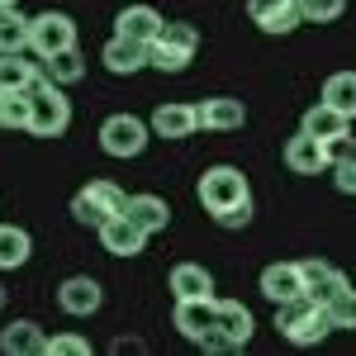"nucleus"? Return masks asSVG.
I'll list each match as a JSON object with an SVG mask.
<instances>
[{
  "instance_id": "f257e3e1",
  "label": "nucleus",
  "mask_w": 356,
  "mask_h": 356,
  "mask_svg": "<svg viewBox=\"0 0 356 356\" xmlns=\"http://www.w3.org/2000/svg\"><path fill=\"white\" fill-rule=\"evenodd\" d=\"M195 200L204 204V214H209V219H219V214H228V209H238V204L252 200V186H247L243 166L214 162V166H204V171H200V181H195Z\"/></svg>"
},
{
  "instance_id": "f03ea898",
  "label": "nucleus",
  "mask_w": 356,
  "mask_h": 356,
  "mask_svg": "<svg viewBox=\"0 0 356 356\" xmlns=\"http://www.w3.org/2000/svg\"><path fill=\"white\" fill-rule=\"evenodd\" d=\"M275 332H280L290 347H318L332 332L328 309L318 300H309V295H295V300L275 304Z\"/></svg>"
},
{
  "instance_id": "7ed1b4c3",
  "label": "nucleus",
  "mask_w": 356,
  "mask_h": 356,
  "mask_svg": "<svg viewBox=\"0 0 356 356\" xmlns=\"http://www.w3.org/2000/svg\"><path fill=\"white\" fill-rule=\"evenodd\" d=\"M33 114H29V138H62L72 129V100H67V86H57L48 72L33 81Z\"/></svg>"
},
{
  "instance_id": "20e7f679",
  "label": "nucleus",
  "mask_w": 356,
  "mask_h": 356,
  "mask_svg": "<svg viewBox=\"0 0 356 356\" xmlns=\"http://www.w3.org/2000/svg\"><path fill=\"white\" fill-rule=\"evenodd\" d=\"M200 53V29L186 24V19H166L162 33L152 38V67L166 72V76H176V72H186Z\"/></svg>"
},
{
  "instance_id": "39448f33",
  "label": "nucleus",
  "mask_w": 356,
  "mask_h": 356,
  "mask_svg": "<svg viewBox=\"0 0 356 356\" xmlns=\"http://www.w3.org/2000/svg\"><path fill=\"white\" fill-rule=\"evenodd\" d=\"M147 143H152V124L138 119V114H110V119L100 124V152L114 157V162H134V157H143Z\"/></svg>"
},
{
  "instance_id": "423d86ee",
  "label": "nucleus",
  "mask_w": 356,
  "mask_h": 356,
  "mask_svg": "<svg viewBox=\"0 0 356 356\" xmlns=\"http://www.w3.org/2000/svg\"><path fill=\"white\" fill-rule=\"evenodd\" d=\"M67 48H76V19L67 10H43L29 19V53L38 62H48L53 53H67Z\"/></svg>"
},
{
  "instance_id": "0eeeda50",
  "label": "nucleus",
  "mask_w": 356,
  "mask_h": 356,
  "mask_svg": "<svg viewBox=\"0 0 356 356\" xmlns=\"http://www.w3.org/2000/svg\"><path fill=\"white\" fill-rule=\"evenodd\" d=\"M124 204H129V195L119 191L114 181H90V186H81L72 195V219L81 228H100L105 219L124 214Z\"/></svg>"
},
{
  "instance_id": "6e6552de",
  "label": "nucleus",
  "mask_w": 356,
  "mask_h": 356,
  "mask_svg": "<svg viewBox=\"0 0 356 356\" xmlns=\"http://www.w3.org/2000/svg\"><path fill=\"white\" fill-rule=\"evenodd\" d=\"M257 332V318L243 300H219V318H214V332L204 337V352H243Z\"/></svg>"
},
{
  "instance_id": "1a4fd4ad",
  "label": "nucleus",
  "mask_w": 356,
  "mask_h": 356,
  "mask_svg": "<svg viewBox=\"0 0 356 356\" xmlns=\"http://www.w3.org/2000/svg\"><path fill=\"white\" fill-rule=\"evenodd\" d=\"M214 318H219V300L214 295H204V300H176V309H171L176 332L186 342H195V347H204V337L214 332Z\"/></svg>"
},
{
  "instance_id": "9d476101",
  "label": "nucleus",
  "mask_w": 356,
  "mask_h": 356,
  "mask_svg": "<svg viewBox=\"0 0 356 356\" xmlns=\"http://www.w3.org/2000/svg\"><path fill=\"white\" fill-rule=\"evenodd\" d=\"M280 162L290 166L295 176H323V171H332V157H328V143H318L314 134H295L285 138V147H280Z\"/></svg>"
},
{
  "instance_id": "9b49d317",
  "label": "nucleus",
  "mask_w": 356,
  "mask_h": 356,
  "mask_svg": "<svg viewBox=\"0 0 356 356\" xmlns=\"http://www.w3.org/2000/svg\"><path fill=\"white\" fill-rule=\"evenodd\" d=\"M100 304H105V290L95 275H67L57 285V309L67 318H90V314H100Z\"/></svg>"
},
{
  "instance_id": "f8f14e48",
  "label": "nucleus",
  "mask_w": 356,
  "mask_h": 356,
  "mask_svg": "<svg viewBox=\"0 0 356 356\" xmlns=\"http://www.w3.org/2000/svg\"><path fill=\"white\" fill-rule=\"evenodd\" d=\"M247 19L261 33H271V38H285V33H295L304 24L300 0H247Z\"/></svg>"
},
{
  "instance_id": "ddd939ff",
  "label": "nucleus",
  "mask_w": 356,
  "mask_h": 356,
  "mask_svg": "<svg viewBox=\"0 0 356 356\" xmlns=\"http://www.w3.org/2000/svg\"><path fill=\"white\" fill-rule=\"evenodd\" d=\"M147 124H152V138H166V143H181V138L200 134V114L186 100H162L157 110L147 114Z\"/></svg>"
},
{
  "instance_id": "4468645a",
  "label": "nucleus",
  "mask_w": 356,
  "mask_h": 356,
  "mask_svg": "<svg viewBox=\"0 0 356 356\" xmlns=\"http://www.w3.org/2000/svg\"><path fill=\"white\" fill-rule=\"evenodd\" d=\"M100 62H105V72H114V76H138L143 67H152V43H138V38L114 33L110 43L100 48Z\"/></svg>"
},
{
  "instance_id": "2eb2a0df",
  "label": "nucleus",
  "mask_w": 356,
  "mask_h": 356,
  "mask_svg": "<svg viewBox=\"0 0 356 356\" xmlns=\"http://www.w3.org/2000/svg\"><path fill=\"white\" fill-rule=\"evenodd\" d=\"M195 114H200V129L204 134H238L247 124V105L238 95H209V100L195 105Z\"/></svg>"
},
{
  "instance_id": "dca6fc26",
  "label": "nucleus",
  "mask_w": 356,
  "mask_h": 356,
  "mask_svg": "<svg viewBox=\"0 0 356 356\" xmlns=\"http://www.w3.org/2000/svg\"><path fill=\"white\" fill-rule=\"evenodd\" d=\"M95 233H100V247H105L110 257H143V247H147V238H152V233H143V228H138L129 214H114V219H105Z\"/></svg>"
},
{
  "instance_id": "f3484780",
  "label": "nucleus",
  "mask_w": 356,
  "mask_h": 356,
  "mask_svg": "<svg viewBox=\"0 0 356 356\" xmlns=\"http://www.w3.org/2000/svg\"><path fill=\"white\" fill-rule=\"evenodd\" d=\"M300 271H304V295H309V300H318V304H328L332 295H342V290L352 285L347 271H342V266H332V261H323V257L300 261Z\"/></svg>"
},
{
  "instance_id": "a211bd4d",
  "label": "nucleus",
  "mask_w": 356,
  "mask_h": 356,
  "mask_svg": "<svg viewBox=\"0 0 356 356\" xmlns=\"http://www.w3.org/2000/svg\"><path fill=\"white\" fill-rule=\"evenodd\" d=\"M257 290H261L271 304H285V300H295V295H304V271H300V261H271V266H261V275H257Z\"/></svg>"
},
{
  "instance_id": "6ab92c4d",
  "label": "nucleus",
  "mask_w": 356,
  "mask_h": 356,
  "mask_svg": "<svg viewBox=\"0 0 356 356\" xmlns=\"http://www.w3.org/2000/svg\"><path fill=\"white\" fill-rule=\"evenodd\" d=\"M0 352L5 356H48V332L38 318H15L0 328Z\"/></svg>"
},
{
  "instance_id": "aec40b11",
  "label": "nucleus",
  "mask_w": 356,
  "mask_h": 356,
  "mask_svg": "<svg viewBox=\"0 0 356 356\" xmlns=\"http://www.w3.org/2000/svg\"><path fill=\"white\" fill-rule=\"evenodd\" d=\"M166 15L157 5H147V0H138V5H124L119 15H114V33H124V38H138V43H152L157 33H162Z\"/></svg>"
},
{
  "instance_id": "412c9836",
  "label": "nucleus",
  "mask_w": 356,
  "mask_h": 356,
  "mask_svg": "<svg viewBox=\"0 0 356 356\" xmlns=\"http://www.w3.org/2000/svg\"><path fill=\"white\" fill-rule=\"evenodd\" d=\"M166 290L176 300H204V295H214V275H209V266H200V261H176L171 275H166Z\"/></svg>"
},
{
  "instance_id": "4be33fe9",
  "label": "nucleus",
  "mask_w": 356,
  "mask_h": 356,
  "mask_svg": "<svg viewBox=\"0 0 356 356\" xmlns=\"http://www.w3.org/2000/svg\"><path fill=\"white\" fill-rule=\"evenodd\" d=\"M124 214H129V219H134L143 233H166V228H171V204H166L162 195H152V191L129 195Z\"/></svg>"
},
{
  "instance_id": "5701e85b",
  "label": "nucleus",
  "mask_w": 356,
  "mask_h": 356,
  "mask_svg": "<svg viewBox=\"0 0 356 356\" xmlns=\"http://www.w3.org/2000/svg\"><path fill=\"white\" fill-rule=\"evenodd\" d=\"M300 129H304V134H314L318 143H332V138L352 134V119H347L342 110H332L328 100H318V105H309V110H304Z\"/></svg>"
},
{
  "instance_id": "b1692460",
  "label": "nucleus",
  "mask_w": 356,
  "mask_h": 356,
  "mask_svg": "<svg viewBox=\"0 0 356 356\" xmlns=\"http://www.w3.org/2000/svg\"><path fill=\"white\" fill-rule=\"evenodd\" d=\"M43 67L29 53H0V90H33Z\"/></svg>"
},
{
  "instance_id": "393cba45",
  "label": "nucleus",
  "mask_w": 356,
  "mask_h": 356,
  "mask_svg": "<svg viewBox=\"0 0 356 356\" xmlns=\"http://www.w3.org/2000/svg\"><path fill=\"white\" fill-rule=\"evenodd\" d=\"M33 257V238L19 223H0V271H19Z\"/></svg>"
},
{
  "instance_id": "a878e982",
  "label": "nucleus",
  "mask_w": 356,
  "mask_h": 356,
  "mask_svg": "<svg viewBox=\"0 0 356 356\" xmlns=\"http://www.w3.org/2000/svg\"><path fill=\"white\" fill-rule=\"evenodd\" d=\"M33 95L29 90H0V134H29Z\"/></svg>"
},
{
  "instance_id": "bb28decb",
  "label": "nucleus",
  "mask_w": 356,
  "mask_h": 356,
  "mask_svg": "<svg viewBox=\"0 0 356 356\" xmlns=\"http://www.w3.org/2000/svg\"><path fill=\"white\" fill-rule=\"evenodd\" d=\"M0 53H29V15L19 5H0Z\"/></svg>"
},
{
  "instance_id": "cd10ccee",
  "label": "nucleus",
  "mask_w": 356,
  "mask_h": 356,
  "mask_svg": "<svg viewBox=\"0 0 356 356\" xmlns=\"http://www.w3.org/2000/svg\"><path fill=\"white\" fill-rule=\"evenodd\" d=\"M323 100L356 124V72H352V67H347V72H332L328 81H323Z\"/></svg>"
},
{
  "instance_id": "c85d7f7f",
  "label": "nucleus",
  "mask_w": 356,
  "mask_h": 356,
  "mask_svg": "<svg viewBox=\"0 0 356 356\" xmlns=\"http://www.w3.org/2000/svg\"><path fill=\"white\" fill-rule=\"evenodd\" d=\"M43 72L53 76L57 86H76L86 76V57H81V48H67V53H53L48 62H43Z\"/></svg>"
},
{
  "instance_id": "c756f323",
  "label": "nucleus",
  "mask_w": 356,
  "mask_h": 356,
  "mask_svg": "<svg viewBox=\"0 0 356 356\" xmlns=\"http://www.w3.org/2000/svg\"><path fill=\"white\" fill-rule=\"evenodd\" d=\"M323 309H328L332 332H356V285H347L342 295H332Z\"/></svg>"
},
{
  "instance_id": "7c9ffc66",
  "label": "nucleus",
  "mask_w": 356,
  "mask_h": 356,
  "mask_svg": "<svg viewBox=\"0 0 356 356\" xmlns=\"http://www.w3.org/2000/svg\"><path fill=\"white\" fill-rule=\"evenodd\" d=\"M304 24H337L347 15V0H300Z\"/></svg>"
},
{
  "instance_id": "2f4dec72",
  "label": "nucleus",
  "mask_w": 356,
  "mask_h": 356,
  "mask_svg": "<svg viewBox=\"0 0 356 356\" xmlns=\"http://www.w3.org/2000/svg\"><path fill=\"white\" fill-rule=\"evenodd\" d=\"M48 356H90V337H81V332H57V337H48Z\"/></svg>"
},
{
  "instance_id": "473e14b6",
  "label": "nucleus",
  "mask_w": 356,
  "mask_h": 356,
  "mask_svg": "<svg viewBox=\"0 0 356 356\" xmlns=\"http://www.w3.org/2000/svg\"><path fill=\"white\" fill-rule=\"evenodd\" d=\"M332 186H337V195H356V152L332 162Z\"/></svg>"
},
{
  "instance_id": "72a5a7b5",
  "label": "nucleus",
  "mask_w": 356,
  "mask_h": 356,
  "mask_svg": "<svg viewBox=\"0 0 356 356\" xmlns=\"http://www.w3.org/2000/svg\"><path fill=\"white\" fill-rule=\"evenodd\" d=\"M219 228H247V223H252V200H247V204H238V209H228V214H219Z\"/></svg>"
},
{
  "instance_id": "f704fd0d",
  "label": "nucleus",
  "mask_w": 356,
  "mask_h": 356,
  "mask_svg": "<svg viewBox=\"0 0 356 356\" xmlns=\"http://www.w3.org/2000/svg\"><path fill=\"white\" fill-rule=\"evenodd\" d=\"M5 304H10V290H5V285H0V309H5Z\"/></svg>"
},
{
  "instance_id": "c9c22d12",
  "label": "nucleus",
  "mask_w": 356,
  "mask_h": 356,
  "mask_svg": "<svg viewBox=\"0 0 356 356\" xmlns=\"http://www.w3.org/2000/svg\"><path fill=\"white\" fill-rule=\"evenodd\" d=\"M0 5H19V0H0Z\"/></svg>"
}]
</instances>
